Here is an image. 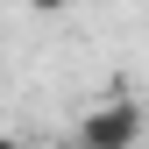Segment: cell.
Returning <instances> with one entry per match:
<instances>
[{
  "mask_svg": "<svg viewBox=\"0 0 149 149\" xmlns=\"http://www.w3.org/2000/svg\"><path fill=\"white\" fill-rule=\"evenodd\" d=\"M29 7H36V14H64L71 0H29Z\"/></svg>",
  "mask_w": 149,
  "mask_h": 149,
  "instance_id": "cell-2",
  "label": "cell"
},
{
  "mask_svg": "<svg viewBox=\"0 0 149 149\" xmlns=\"http://www.w3.org/2000/svg\"><path fill=\"white\" fill-rule=\"evenodd\" d=\"M142 128H149V121H142L135 100H107V107H92V114L78 121V142H85V149H135Z\"/></svg>",
  "mask_w": 149,
  "mask_h": 149,
  "instance_id": "cell-1",
  "label": "cell"
}]
</instances>
